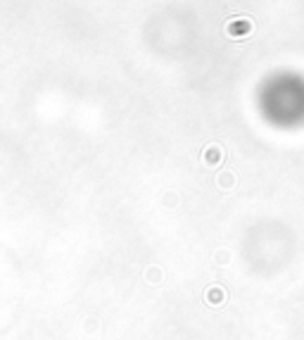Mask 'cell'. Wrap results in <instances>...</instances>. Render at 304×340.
<instances>
[{
	"label": "cell",
	"instance_id": "cell-2",
	"mask_svg": "<svg viewBox=\"0 0 304 340\" xmlns=\"http://www.w3.org/2000/svg\"><path fill=\"white\" fill-rule=\"evenodd\" d=\"M226 31L231 36H245L252 31V21L249 19H240V21H233L231 27H226Z\"/></svg>",
	"mask_w": 304,
	"mask_h": 340
},
{
	"label": "cell",
	"instance_id": "cell-6",
	"mask_svg": "<svg viewBox=\"0 0 304 340\" xmlns=\"http://www.w3.org/2000/svg\"><path fill=\"white\" fill-rule=\"evenodd\" d=\"M214 259H216V264H226L228 259H231V252H228V250H216Z\"/></svg>",
	"mask_w": 304,
	"mask_h": 340
},
{
	"label": "cell",
	"instance_id": "cell-4",
	"mask_svg": "<svg viewBox=\"0 0 304 340\" xmlns=\"http://www.w3.org/2000/svg\"><path fill=\"white\" fill-rule=\"evenodd\" d=\"M221 300H223L221 288H209L207 290V302H212V305H221Z\"/></svg>",
	"mask_w": 304,
	"mask_h": 340
},
{
	"label": "cell",
	"instance_id": "cell-5",
	"mask_svg": "<svg viewBox=\"0 0 304 340\" xmlns=\"http://www.w3.org/2000/svg\"><path fill=\"white\" fill-rule=\"evenodd\" d=\"M145 281L147 283H159V281H162V269H159V266H150V269L145 271Z\"/></svg>",
	"mask_w": 304,
	"mask_h": 340
},
{
	"label": "cell",
	"instance_id": "cell-1",
	"mask_svg": "<svg viewBox=\"0 0 304 340\" xmlns=\"http://www.w3.org/2000/svg\"><path fill=\"white\" fill-rule=\"evenodd\" d=\"M202 157H205V164H209V167H216V164L223 160V153H221V148H219V145H209L207 150H205V155H202Z\"/></svg>",
	"mask_w": 304,
	"mask_h": 340
},
{
	"label": "cell",
	"instance_id": "cell-3",
	"mask_svg": "<svg viewBox=\"0 0 304 340\" xmlns=\"http://www.w3.org/2000/svg\"><path fill=\"white\" fill-rule=\"evenodd\" d=\"M216 183H219V188H223V190H226V188H233L235 186V176L231 172H221L219 174V179H216Z\"/></svg>",
	"mask_w": 304,
	"mask_h": 340
}]
</instances>
